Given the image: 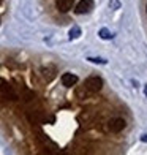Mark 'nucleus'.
I'll use <instances>...</instances> for the list:
<instances>
[{
	"instance_id": "1",
	"label": "nucleus",
	"mask_w": 147,
	"mask_h": 155,
	"mask_svg": "<svg viewBox=\"0 0 147 155\" xmlns=\"http://www.w3.org/2000/svg\"><path fill=\"white\" fill-rule=\"evenodd\" d=\"M84 87H86L90 94H96V92H100L101 87H103V79L98 76H90L86 79V82H84Z\"/></svg>"
},
{
	"instance_id": "2",
	"label": "nucleus",
	"mask_w": 147,
	"mask_h": 155,
	"mask_svg": "<svg viewBox=\"0 0 147 155\" xmlns=\"http://www.w3.org/2000/svg\"><path fill=\"white\" fill-rule=\"evenodd\" d=\"M125 127H127V122H125V119H122V117H114V119H111L109 124H108L109 131H113V133H120Z\"/></svg>"
},
{
	"instance_id": "3",
	"label": "nucleus",
	"mask_w": 147,
	"mask_h": 155,
	"mask_svg": "<svg viewBox=\"0 0 147 155\" xmlns=\"http://www.w3.org/2000/svg\"><path fill=\"white\" fill-rule=\"evenodd\" d=\"M93 10V0H81V2L76 5V15H87Z\"/></svg>"
},
{
	"instance_id": "4",
	"label": "nucleus",
	"mask_w": 147,
	"mask_h": 155,
	"mask_svg": "<svg viewBox=\"0 0 147 155\" xmlns=\"http://www.w3.org/2000/svg\"><path fill=\"white\" fill-rule=\"evenodd\" d=\"M60 81H62V86L73 87V86H76V82H78V76L73 74V73H64Z\"/></svg>"
},
{
	"instance_id": "5",
	"label": "nucleus",
	"mask_w": 147,
	"mask_h": 155,
	"mask_svg": "<svg viewBox=\"0 0 147 155\" xmlns=\"http://www.w3.org/2000/svg\"><path fill=\"white\" fill-rule=\"evenodd\" d=\"M74 0H55V6L60 13H68L70 10L73 8Z\"/></svg>"
},
{
	"instance_id": "6",
	"label": "nucleus",
	"mask_w": 147,
	"mask_h": 155,
	"mask_svg": "<svg viewBox=\"0 0 147 155\" xmlns=\"http://www.w3.org/2000/svg\"><path fill=\"white\" fill-rule=\"evenodd\" d=\"M41 74L46 81H52L55 78V68L54 67H43L41 68Z\"/></svg>"
},
{
	"instance_id": "7",
	"label": "nucleus",
	"mask_w": 147,
	"mask_h": 155,
	"mask_svg": "<svg viewBox=\"0 0 147 155\" xmlns=\"http://www.w3.org/2000/svg\"><path fill=\"white\" fill-rule=\"evenodd\" d=\"M98 35H100V38H103V40H109V38H113V35H111V32H109L108 29H101Z\"/></svg>"
},
{
	"instance_id": "8",
	"label": "nucleus",
	"mask_w": 147,
	"mask_h": 155,
	"mask_svg": "<svg viewBox=\"0 0 147 155\" xmlns=\"http://www.w3.org/2000/svg\"><path fill=\"white\" fill-rule=\"evenodd\" d=\"M81 35V30H79V27H73L71 30H70V38L74 40V38H78Z\"/></svg>"
},
{
	"instance_id": "9",
	"label": "nucleus",
	"mask_w": 147,
	"mask_h": 155,
	"mask_svg": "<svg viewBox=\"0 0 147 155\" xmlns=\"http://www.w3.org/2000/svg\"><path fill=\"white\" fill-rule=\"evenodd\" d=\"M90 92H89V90L86 89V87H84V89H79L78 90V97H81V98H86L87 95H89Z\"/></svg>"
},
{
	"instance_id": "10",
	"label": "nucleus",
	"mask_w": 147,
	"mask_h": 155,
	"mask_svg": "<svg viewBox=\"0 0 147 155\" xmlns=\"http://www.w3.org/2000/svg\"><path fill=\"white\" fill-rule=\"evenodd\" d=\"M119 6H120L119 0H111V2H109V8H111V10H117Z\"/></svg>"
},
{
	"instance_id": "11",
	"label": "nucleus",
	"mask_w": 147,
	"mask_h": 155,
	"mask_svg": "<svg viewBox=\"0 0 147 155\" xmlns=\"http://www.w3.org/2000/svg\"><path fill=\"white\" fill-rule=\"evenodd\" d=\"M87 60H89V62H93V63H106V60L100 59V57H96V59H95V57H89Z\"/></svg>"
},
{
	"instance_id": "12",
	"label": "nucleus",
	"mask_w": 147,
	"mask_h": 155,
	"mask_svg": "<svg viewBox=\"0 0 147 155\" xmlns=\"http://www.w3.org/2000/svg\"><path fill=\"white\" fill-rule=\"evenodd\" d=\"M141 139H142V141H147V135H144V136H142Z\"/></svg>"
},
{
	"instance_id": "13",
	"label": "nucleus",
	"mask_w": 147,
	"mask_h": 155,
	"mask_svg": "<svg viewBox=\"0 0 147 155\" xmlns=\"http://www.w3.org/2000/svg\"><path fill=\"white\" fill-rule=\"evenodd\" d=\"M144 92H145V95H147V86H145V89H144Z\"/></svg>"
},
{
	"instance_id": "14",
	"label": "nucleus",
	"mask_w": 147,
	"mask_h": 155,
	"mask_svg": "<svg viewBox=\"0 0 147 155\" xmlns=\"http://www.w3.org/2000/svg\"><path fill=\"white\" fill-rule=\"evenodd\" d=\"M0 2H2V0H0Z\"/></svg>"
}]
</instances>
